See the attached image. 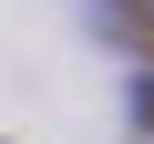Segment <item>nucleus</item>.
Segmentation results:
<instances>
[{
    "label": "nucleus",
    "instance_id": "1",
    "mask_svg": "<svg viewBox=\"0 0 154 144\" xmlns=\"http://www.w3.org/2000/svg\"><path fill=\"white\" fill-rule=\"evenodd\" d=\"M144 31H154V21H144Z\"/></svg>",
    "mask_w": 154,
    "mask_h": 144
}]
</instances>
